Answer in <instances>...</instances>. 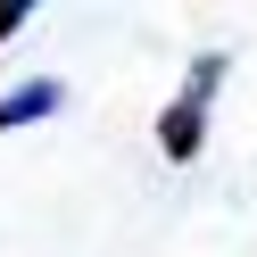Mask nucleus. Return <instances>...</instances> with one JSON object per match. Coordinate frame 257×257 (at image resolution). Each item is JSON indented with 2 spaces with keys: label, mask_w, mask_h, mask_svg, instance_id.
Listing matches in <instances>:
<instances>
[{
  "label": "nucleus",
  "mask_w": 257,
  "mask_h": 257,
  "mask_svg": "<svg viewBox=\"0 0 257 257\" xmlns=\"http://www.w3.org/2000/svg\"><path fill=\"white\" fill-rule=\"evenodd\" d=\"M67 108V83L58 75H25V83L0 91V133H25V124H50Z\"/></svg>",
  "instance_id": "obj_1"
},
{
  "label": "nucleus",
  "mask_w": 257,
  "mask_h": 257,
  "mask_svg": "<svg viewBox=\"0 0 257 257\" xmlns=\"http://www.w3.org/2000/svg\"><path fill=\"white\" fill-rule=\"evenodd\" d=\"M158 150H166L174 166H191V158L207 150V100H191V91H174V100L158 108Z\"/></svg>",
  "instance_id": "obj_2"
},
{
  "label": "nucleus",
  "mask_w": 257,
  "mask_h": 257,
  "mask_svg": "<svg viewBox=\"0 0 257 257\" xmlns=\"http://www.w3.org/2000/svg\"><path fill=\"white\" fill-rule=\"evenodd\" d=\"M25 17H34L25 0H0V42H9V34H25Z\"/></svg>",
  "instance_id": "obj_4"
},
{
  "label": "nucleus",
  "mask_w": 257,
  "mask_h": 257,
  "mask_svg": "<svg viewBox=\"0 0 257 257\" xmlns=\"http://www.w3.org/2000/svg\"><path fill=\"white\" fill-rule=\"evenodd\" d=\"M224 75H232V58H224V50H207V58H191V75H183V91H191V100H207V108H216V91H224Z\"/></svg>",
  "instance_id": "obj_3"
}]
</instances>
